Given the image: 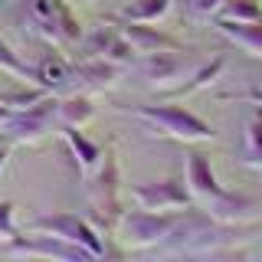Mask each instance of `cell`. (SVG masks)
<instances>
[{
    "label": "cell",
    "instance_id": "7402d4cb",
    "mask_svg": "<svg viewBox=\"0 0 262 262\" xmlns=\"http://www.w3.org/2000/svg\"><path fill=\"white\" fill-rule=\"evenodd\" d=\"M262 16V7L259 0H223L213 20H259Z\"/></svg>",
    "mask_w": 262,
    "mask_h": 262
},
{
    "label": "cell",
    "instance_id": "3957f363",
    "mask_svg": "<svg viewBox=\"0 0 262 262\" xmlns=\"http://www.w3.org/2000/svg\"><path fill=\"white\" fill-rule=\"evenodd\" d=\"M135 118L147 121L154 128V135H164V138H174V141H213L216 131H213L200 115H193L190 108L184 105H135L131 108Z\"/></svg>",
    "mask_w": 262,
    "mask_h": 262
},
{
    "label": "cell",
    "instance_id": "8fae6325",
    "mask_svg": "<svg viewBox=\"0 0 262 262\" xmlns=\"http://www.w3.org/2000/svg\"><path fill=\"white\" fill-rule=\"evenodd\" d=\"M259 210V200L249 193H233V190H223L220 196L207 200V213L220 223H233V226H246Z\"/></svg>",
    "mask_w": 262,
    "mask_h": 262
},
{
    "label": "cell",
    "instance_id": "9c48e42d",
    "mask_svg": "<svg viewBox=\"0 0 262 262\" xmlns=\"http://www.w3.org/2000/svg\"><path fill=\"white\" fill-rule=\"evenodd\" d=\"M121 36L128 39L131 46H135L138 56H147V53H164V49H170V53H187V46L180 43L177 36H170V33H164L158 27H151V23H131V20H121L118 23Z\"/></svg>",
    "mask_w": 262,
    "mask_h": 262
},
{
    "label": "cell",
    "instance_id": "277c9868",
    "mask_svg": "<svg viewBox=\"0 0 262 262\" xmlns=\"http://www.w3.org/2000/svg\"><path fill=\"white\" fill-rule=\"evenodd\" d=\"M30 233H53L66 243H76V246H85L89 252H95V259H102L108 252L102 233L92 220H82L76 213H43V216H33L27 223Z\"/></svg>",
    "mask_w": 262,
    "mask_h": 262
},
{
    "label": "cell",
    "instance_id": "cb8c5ba5",
    "mask_svg": "<svg viewBox=\"0 0 262 262\" xmlns=\"http://www.w3.org/2000/svg\"><path fill=\"white\" fill-rule=\"evenodd\" d=\"M223 7V0H193V13L196 16H213Z\"/></svg>",
    "mask_w": 262,
    "mask_h": 262
},
{
    "label": "cell",
    "instance_id": "ba28073f",
    "mask_svg": "<svg viewBox=\"0 0 262 262\" xmlns=\"http://www.w3.org/2000/svg\"><path fill=\"white\" fill-rule=\"evenodd\" d=\"M125 66L118 62H108V59H79L72 62V79H69V89L72 92H105L112 89L115 82L121 79Z\"/></svg>",
    "mask_w": 262,
    "mask_h": 262
},
{
    "label": "cell",
    "instance_id": "44dd1931",
    "mask_svg": "<svg viewBox=\"0 0 262 262\" xmlns=\"http://www.w3.org/2000/svg\"><path fill=\"white\" fill-rule=\"evenodd\" d=\"M0 72L10 79H20V82H33V85H39L36 79V66H30L27 59H20V56L13 53V46L7 43L4 36H0Z\"/></svg>",
    "mask_w": 262,
    "mask_h": 262
},
{
    "label": "cell",
    "instance_id": "ac0fdd59",
    "mask_svg": "<svg viewBox=\"0 0 262 262\" xmlns=\"http://www.w3.org/2000/svg\"><path fill=\"white\" fill-rule=\"evenodd\" d=\"M82 23L79 16L72 13V7L66 0H56V46L59 49H72L82 39Z\"/></svg>",
    "mask_w": 262,
    "mask_h": 262
},
{
    "label": "cell",
    "instance_id": "e0dca14e",
    "mask_svg": "<svg viewBox=\"0 0 262 262\" xmlns=\"http://www.w3.org/2000/svg\"><path fill=\"white\" fill-rule=\"evenodd\" d=\"M66 131V141H69L72 147V154H76V161H79V167L85 170V174H92V170L102 164V144H95L92 138H85L82 135V128H62Z\"/></svg>",
    "mask_w": 262,
    "mask_h": 262
},
{
    "label": "cell",
    "instance_id": "4fadbf2b",
    "mask_svg": "<svg viewBox=\"0 0 262 262\" xmlns=\"http://www.w3.org/2000/svg\"><path fill=\"white\" fill-rule=\"evenodd\" d=\"M33 66H36V79H39V85H43V89H49V92H62V89H69L72 59H69V56H62L59 49H46V53L39 56Z\"/></svg>",
    "mask_w": 262,
    "mask_h": 262
},
{
    "label": "cell",
    "instance_id": "484cf974",
    "mask_svg": "<svg viewBox=\"0 0 262 262\" xmlns=\"http://www.w3.org/2000/svg\"><path fill=\"white\" fill-rule=\"evenodd\" d=\"M10 115H13V108H7V105H4V102H0V128H4V125H7V118H10Z\"/></svg>",
    "mask_w": 262,
    "mask_h": 262
},
{
    "label": "cell",
    "instance_id": "d4e9b609",
    "mask_svg": "<svg viewBox=\"0 0 262 262\" xmlns=\"http://www.w3.org/2000/svg\"><path fill=\"white\" fill-rule=\"evenodd\" d=\"M236 98H249V102H256V105H262V89H249V92H239Z\"/></svg>",
    "mask_w": 262,
    "mask_h": 262
},
{
    "label": "cell",
    "instance_id": "7c38bea8",
    "mask_svg": "<svg viewBox=\"0 0 262 262\" xmlns=\"http://www.w3.org/2000/svg\"><path fill=\"white\" fill-rule=\"evenodd\" d=\"M187 187H190L193 200H203V203L226 190V187L216 180V170H213V164H210V158L203 151L187 154Z\"/></svg>",
    "mask_w": 262,
    "mask_h": 262
},
{
    "label": "cell",
    "instance_id": "603a6c76",
    "mask_svg": "<svg viewBox=\"0 0 262 262\" xmlns=\"http://www.w3.org/2000/svg\"><path fill=\"white\" fill-rule=\"evenodd\" d=\"M13 213H16L13 200H0V243H10V239L20 236V229L13 223Z\"/></svg>",
    "mask_w": 262,
    "mask_h": 262
},
{
    "label": "cell",
    "instance_id": "d6986e66",
    "mask_svg": "<svg viewBox=\"0 0 262 262\" xmlns=\"http://www.w3.org/2000/svg\"><path fill=\"white\" fill-rule=\"evenodd\" d=\"M243 161L249 167H262V105H252L243 135Z\"/></svg>",
    "mask_w": 262,
    "mask_h": 262
},
{
    "label": "cell",
    "instance_id": "4316f807",
    "mask_svg": "<svg viewBox=\"0 0 262 262\" xmlns=\"http://www.w3.org/2000/svg\"><path fill=\"white\" fill-rule=\"evenodd\" d=\"M7 158H10V147H0V170L7 167Z\"/></svg>",
    "mask_w": 262,
    "mask_h": 262
},
{
    "label": "cell",
    "instance_id": "5bb4252c",
    "mask_svg": "<svg viewBox=\"0 0 262 262\" xmlns=\"http://www.w3.org/2000/svg\"><path fill=\"white\" fill-rule=\"evenodd\" d=\"M213 27L243 53L262 56V16L259 20H213Z\"/></svg>",
    "mask_w": 262,
    "mask_h": 262
},
{
    "label": "cell",
    "instance_id": "2e32d148",
    "mask_svg": "<svg viewBox=\"0 0 262 262\" xmlns=\"http://www.w3.org/2000/svg\"><path fill=\"white\" fill-rule=\"evenodd\" d=\"M226 69V56H216V59H210L207 66H200V69H193L190 76H187V82H180V85H170V89H164V98H184V95H193L196 89H203V85H210L213 79L220 76V72Z\"/></svg>",
    "mask_w": 262,
    "mask_h": 262
},
{
    "label": "cell",
    "instance_id": "7a4b0ae2",
    "mask_svg": "<svg viewBox=\"0 0 262 262\" xmlns=\"http://www.w3.org/2000/svg\"><path fill=\"white\" fill-rule=\"evenodd\" d=\"M187 210V207H184ZM180 210H125L108 239H118L125 249H151L161 246L170 236V229L177 226Z\"/></svg>",
    "mask_w": 262,
    "mask_h": 262
},
{
    "label": "cell",
    "instance_id": "9a60e30c",
    "mask_svg": "<svg viewBox=\"0 0 262 262\" xmlns=\"http://www.w3.org/2000/svg\"><path fill=\"white\" fill-rule=\"evenodd\" d=\"M59 125L62 128H85L95 118V105L89 92H69L66 98H59Z\"/></svg>",
    "mask_w": 262,
    "mask_h": 262
},
{
    "label": "cell",
    "instance_id": "30bf717a",
    "mask_svg": "<svg viewBox=\"0 0 262 262\" xmlns=\"http://www.w3.org/2000/svg\"><path fill=\"white\" fill-rule=\"evenodd\" d=\"M138 72H141V79H147L151 85H158L161 92H164V85H174L180 76H190V69H187V62H184V53H170V49L138 56Z\"/></svg>",
    "mask_w": 262,
    "mask_h": 262
},
{
    "label": "cell",
    "instance_id": "52a82bcc",
    "mask_svg": "<svg viewBox=\"0 0 262 262\" xmlns=\"http://www.w3.org/2000/svg\"><path fill=\"white\" fill-rule=\"evenodd\" d=\"M131 200H135V207H144V210H184L193 203V193L187 187V180L164 177V180L131 187Z\"/></svg>",
    "mask_w": 262,
    "mask_h": 262
},
{
    "label": "cell",
    "instance_id": "5b68a950",
    "mask_svg": "<svg viewBox=\"0 0 262 262\" xmlns=\"http://www.w3.org/2000/svg\"><path fill=\"white\" fill-rule=\"evenodd\" d=\"M59 98L56 92L43 95L39 102L27 105V108L13 112L4 125V135L10 138V144H36L53 131V121H59Z\"/></svg>",
    "mask_w": 262,
    "mask_h": 262
},
{
    "label": "cell",
    "instance_id": "6da1fadb",
    "mask_svg": "<svg viewBox=\"0 0 262 262\" xmlns=\"http://www.w3.org/2000/svg\"><path fill=\"white\" fill-rule=\"evenodd\" d=\"M89 210H92V223L98 226V233L112 236L115 226L121 220V167H118V154L115 144L105 147L102 164L92 170V184H89Z\"/></svg>",
    "mask_w": 262,
    "mask_h": 262
},
{
    "label": "cell",
    "instance_id": "8992f818",
    "mask_svg": "<svg viewBox=\"0 0 262 262\" xmlns=\"http://www.w3.org/2000/svg\"><path fill=\"white\" fill-rule=\"evenodd\" d=\"M0 256H36V259H69V262H92L95 252L85 246L66 243L53 233H36V236H16L10 243H0Z\"/></svg>",
    "mask_w": 262,
    "mask_h": 262
},
{
    "label": "cell",
    "instance_id": "ffe728a7",
    "mask_svg": "<svg viewBox=\"0 0 262 262\" xmlns=\"http://www.w3.org/2000/svg\"><path fill=\"white\" fill-rule=\"evenodd\" d=\"M170 4L174 0H131V4L121 10L118 20H131V23H158L170 13Z\"/></svg>",
    "mask_w": 262,
    "mask_h": 262
}]
</instances>
